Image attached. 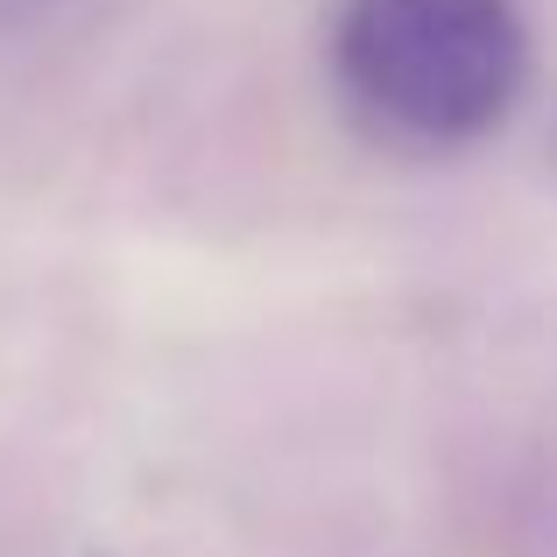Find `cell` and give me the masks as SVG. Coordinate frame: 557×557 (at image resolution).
I'll return each mask as SVG.
<instances>
[{
	"label": "cell",
	"mask_w": 557,
	"mask_h": 557,
	"mask_svg": "<svg viewBox=\"0 0 557 557\" xmlns=\"http://www.w3.org/2000/svg\"><path fill=\"white\" fill-rule=\"evenodd\" d=\"M332 64L360 113L451 149L502 127L522 99L530 28L516 0H346Z\"/></svg>",
	"instance_id": "6da1fadb"
}]
</instances>
